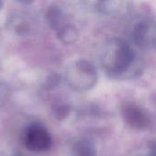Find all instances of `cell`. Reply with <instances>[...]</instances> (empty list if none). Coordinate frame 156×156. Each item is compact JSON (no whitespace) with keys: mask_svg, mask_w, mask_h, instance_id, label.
<instances>
[{"mask_svg":"<svg viewBox=\"0 0 156 156\" xmlns=\"http://www.w3.org/2000/svg\"><path fill=\"white\" fill-rule=\"evenodd\" d=\"M100 62L102 69L114 80H133L143 74L144 59L142 55L123 38L112 37L101 47Z\"/></svg>","mask_w":156,"mask_h":156,"instance_id":"1","label":"cell"},{"mask_svg":"<svg viewBox=\"0 0 156 156\" xmlns=\"http://www.w3.org/2000/svg\"><path fill=\"white\" fill-rule=\"evenodd\" d=\"M65 80L73 90L88 91L97 84L98 72L91 62L86 59H79L67 68Z\"/></svg>","mask_w":156,"mask_h":156,"instance_id":"2","label":"cell"},{"mask_svg":"<svg viewBox=\"0 0 156 156\" xmlns=\"http://www.w3.org/2000/svg\"><path fill=\"white\" fill-rule=\"evenodd\" d=\"M22 141L25 147L34 153L47 152L52 146V137L48 130L38 122H33L25 128Z\"/></svg>","mask_w":156,"mask_h":156,"instance_id":"3","label":"cell"},{"mask_svg":"<svg viewBox=\"0 0 156 156\" xmlns=\"http://www.w3.org/2000/svg\"><path fill=\"white\" fill-rule=\"evenodd\" d=\"M131 40L133 45L143 49H152L155 46L156 26L154 19L138 20L131 30Z\"/></svg>","mask_w":156,"mask_h":156,"instance_id":"4","label":"cell"},{"mask_svg":"<svg viewBox=\"0 0 156 156\" xmlns=\"http://www.w3.org/2000/svg\"><path fill=\"white\" fill-rule=\"evenodd\" d=\"M122 114L125 123L133 130L144 131L151 124V118L148 112L136 103H125L122 106Z\"/></svg>","mask_w":156,"mask_h":156,"instance_id":"5","label":"cell"},{"mask_svg":"<svg viewBox=\"0 0 156 156\" xmlns=\"http://www.w3.org/2000/svg\"><path fill=\"white\" fill-rule=\"evenodd\" d=\"M45 20L53 30L58 31L64 25L65 21V13L63 9L58 5H51L48 7L45 13Z\"/></svg>","mask_w":156,"mask_h":156,"instance_id":"6","label":"cell"},{"mask_svg":"<svg viewBox=\"0 0 156 156\" xmlns=\"http://www.w3.org/2000/svg\"><path fill=\"white\" fill-rule=\"evenodd\" d=\"M71 156H97L95 143L90 138L78 139L72 144Z\"/></svg>","mask_w":156,"mask_h":156,"instance_id":"7","label":"cell"},{"mask_svg":"<svg viewBox=\"0 0 156 156\" xmlns=\"http://www.w3.org/2000/svg\"><path fill=\"white\" fill-rule=\"evenodd\" d=\"M130 2L126 1H100L96 3V8L100 13L106 15L122 14L130 8Z\"/></svg>","mask_w":156,"mask_h":156,"instance_id":"8","label":"cell"},{"mask_svg":"<svg viewBox=\"0 0 156 156\" xmlns=\"http://www.w3.org/2000/svg\"><path fill=\"white\" fill-rule=\"evenodd\" d=\"M6 27L8 30L21 37L27 36L30 31V26L27 20L19 15H13L9 16L6 21Z\"/></svg>","mask_w":156,"mask_h":156,"instance_id":"9","label":"cell"},{"mask_svg":"<svg viewBox=\"0 0 156 156\" xmlns=\"http://www.w3.org/2000/svg\"><path fill=\"white\" fill-rule=\"evenodd\" d=\"M79 31L72 25H64L57 31V37L66 45L75 43L79 38Z\"/></svg>","mask_w":156,"mask_h":156,"instance_id":"10","label":"cell"},{"mask_svg":"<svg viewBox=\"0 0 156 156\" xmlns=\"http://www.w3.org/2000/svg\"><path fill=\"white\" fill-rule=\"evenodd\" d=\"M72 109L70 105L65 102H58L52 105L51 108V113L53 117L58 121H63L66 118H68L71 112Z\"/></svg>","mask_w":156,"mask_h":156,"instance_id":"11","label":"cell"},{"mask_svg":"<svg viewBox=\"0 0 156 156\" xmlns=\"http://www.w3.org/2000/svg\"><path fill=\"white\" fill-rule=\"evenodd\" d=\"M59 83H60L59 75L57 73H51L46 78V80L43 83V88L45 90H53V89L57 88Z\"/></svg>","mask_w":156,"mask_h":156,"instance_id":"12","label":"cell"},{"mask_svg":"<svg viewBox=\"0 0 156 156\" xmlns=\"http://www.w3.org/2000/svg\"><path fill=\"white\" fill-rule=\"evenodd\" d=\"M10 95V90L7 86L3 81H0V107L5 104Z\"/></svg>","mask_w":156,"mask_h":156,"instance_id":"13","label":"cell"},{"mask_svg":"<svg viewBox=\"0 0 156 156\" xmlns=\"http://www.w3.org/2000/svg\"><path fill=\"white\" fill-rule=\"evenodd\" d=\"M8 156H29V155H25V154H11V155Z\"/></svg>","mask_w":156,"mask_h":156,"instance_id":"14","label":"cell"},{"mask_svg":"<svg viewBox=\"0 0 156 156\" xmlns=\"http://www.w3.org/2000/svg\"><path fill=\"white\" fill-rule=\"evenodd\" d=\"M3 5H4V3H3L2 1H0V10L3 8Z\"/></svg>","mask_w":156,"mask_h":156,"instance_id":"15","label":"cell"}]
</instances>
